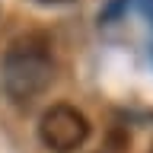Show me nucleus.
Instances as JSON below:
<instances>
[{"instance_id":"obj_1","label":"nucleus","mask_w":153,"mask_h":153,"mask_svg":"<svg viewBox=\"0 0 153 153\" xmlns=\"http://www.w3.org/2000/svg\"><path fill=\"white\" fill-rule=\"evenodd\" d=\"M54 80V45L45 32H22L0 61V86L13 105H32Z\"/></svg>"},{"instance_id":"obj_2","label":"nucleus","mask_w":153,"mask_h":153,"mask_svg":"<svg viewBox=\"0 0 153 153\" xmlns=\"http://www.w3.org/2000/svg\"><path fill=\"white\" fill-rule=\"evenodd\" d=\"M38 140L51 153H76L89 140V118L76 105L57 102L38 118Z\"/></svg>"},{"instance_id":"obj_3","label":"nucleus","mask_w":153,"mask_h":153,"mask_svg":"<svg viewBox=\"0 0 153 153\" xmlns=\"http://www.w3.org/2000/svg\"><path fill=\"white\" fill-rule=\"evenodd\" d=\"M38 3H45V7H64V3H74V0H38Z\"/></svg>"},{"instance_id":"obj_4","label":"nucleus","mask_w":153,"mask_h":153,"mask_svg":"<svg viewBox=\"0 0 153 153\" xmlns=\"http://www.w3.org/2000/svg\"><path fill=\"white\" fill-rule=\"evenodd\" d=\"M150 153H153V147H150Z\"/></svg>"}]
</instances>
